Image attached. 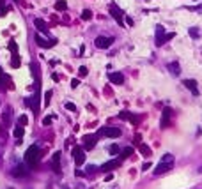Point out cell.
<instances>
[{
	"label": "cell",
	"instance_id": "1",
	"mask_svg": "<svg viewBox=\"0 0 202 189\" xmlns=\"http://www.w3.org/2000/svg\"><path fill=\"white\" fill-rule=\"evenodd\" d=\"M37 159H39V147L30 145L27 149V152H25V163L28 164V168H34L37 164Z\"/></svg>",
	"mask_w": 202,
	"mask_h": 189
},
{
	"label": "cell",
	"instance_id": "2",
	"mask_svg": "<svg viewBox=\"0 0 202 189\" xmlns=\"http://www.w3.org/2000/svg\"><path fill=\"white\" fill-rule=\"evenodd\" d=\"M110 13H112V16H113V19H115V21L122 27V25H124V18H126V16H124V13H122L121 9L115 5V4H110Z\"/></svg>",
	"mask_w": 202,
	"mask_h": 189
},
{
	"label": "cell",
	"instance_id": "3",
	"mask_svg": "<svg viewBox=\"0 0 202 189\" xmlns=\"http://www.w3.org/2000/svg\"><path fill=\"white\" fill-rule=\"evenodd\" d=\"M112 43H113V37H103V36L96 37V41H94L96 48H99V50H106V48H110V44H112Z\"/></svg>",
	"mask_w": 202,
	"mask_h": 189
},
{
	"label": "cell",
	"instance_id": "4",
	"mask_svg": "<svg viewBox=\"0 0 202 189\" xmlns=\"http://www.w3.org/2000/svg\"><path fill=\"white\" fill-rule=\"evenodd\" d=\"M73 157H74V163H76L78 166L83 164V163H85V150L80 149L78 145H74V147H73Z\"/></svg>",
	"mask_w": 202,
	"mask_h": 189
},
{
	"label": "cell",
	"instance_id": "5",
	"mask_svg": "<svg viewBox=\"0 0 202 189\" xmlns=\"http://www.w3.org/2000/svg\"><path fill=\"white\" fill-rule=\"evenodd\" d=\"M28 170H30L28 164H18V166L13 168V172H11V173H13L14 177H27L28 175Z\"/></svg>",
	"mask_w": 202,
	"mask_h": 189
},
{
	"label": "cell",
	"instance_id": "6",
	"mask_svg": "<svg viewBox=\"0 0 202 189\" xmlns=\"http://www.w3.org/2000/svg\"><path fill=\"white\" fill-rule=\"evenodd\" d=\"M121 129L119 127H103L101 131H99V134H106L108 138H119L121 136Z\"/></svg>",
	"mask_w": 202,
	"mask_h": 189
},
{
	"label": "cell",
	"instance_id": "7",
	"mask_svg": "<svg viewBox=\"0 0 202 189\" xmlns=\"http://www.w3.org/2000/svg\"><path fill=\"white\" fill-rule=\"evenodd\" d=\"M36 43H37V46H41V48H51V46H55V44H57V41H55V39L46 41L45 37H41L39 34H36Z\"/></svg>",
	"mask_w": 202,
	"mask_h": 189
},
{
	"label": "cell",
	"instance_id": "8",
	"mask_svg": "<svg viewBox=\"0 0 202 189\" xmlns=\"http://www.w3.org/2000/svg\"><path fill=\"white\" fill-rule=\"evenodd\" d=\"M51 168H53V172H55L57 175H60V172H62V168H60V152H55V154H53Z\"/></svg>",
	"mask_w": 202,
	"mask_h": 189
},
{
	"label": "cell",
	"instance_id": "9",
	"mask_svg": "<svg viewBox=\"0 0 202 189\" xmlns=\"http://www.w3.org/2000/svg\"><path fill=\"white\" fill-rule=\"evenodd\" d=\"M172 170V164H167V163H159L156 168H154V175H163V173H167V172H170Z\"/></svg>",
	"mask_w": 202,
	"mask_h": 189
},
{
	"label": "cell",
	"instance_id": "10",
	"mask_svg": "<svg viewBox=\"0 0 202 189\" xmlns=\"http://www.w3.org/2000/svg\"><path fill=\"white\" fill-rule=\"evenodd\" d=\"M121 166V159H112L108 163H105L101 166V172H108V170H115V168H119Z\"/></svg>",
	"mask_w": 202,
	"mask_h": 189
},
{
	"label": "cell",
	"instance_id": "11",
	"mask_svg": "<svg viewBox=\"0 0 202 189\" xmlns=\"http://www.w3.org/2000/svg\"><path fill=\"white\" fill-rule=\"evenodd\" d=\"M34 25H36V28L39 30L41 34H48V25H46V21H45V19L36 18V19H34Z\"/></svg>",
	"mask_w": 202,
	"mask_h": 189
},
{
	"label": "cell",
	"instance_id": "12",
	"mask_svg": "<svg viewBox=\"0 0 202 189\" xmlns=\"http://www.w3.org/2000/svg\"><path fill=\"white\" fill-rule=\"evenodd\" d=\"M108 80L113 83V85H122L124 76H122V72H110V74H108Z\"/></svg>",
	"mask_w": 202,
	"mask_h": 189
},
{
	"label": "cell",
	"instance_id": "13",
	"mask_svg": "<svg viewBox=\"0 0 202 189\" xmlns=\"http://www.w3.org/2000/svg\"><path fill=\"white\" fill-rule=\"evenodd\" d=\"M183 85H184L190 92H193L195 96H199V88H197V81H195V80H183Z\"/></svg>",
	"mask_w": 202,
	"mask_h": 189
},
{
	"label": "cell",
	"instance_id": "14",
	"mask_svg": "<svg viewBox=\"0 0 202 189\" xmlns=\"http://www.w3.org/2000/svg\"><path fill=\"white\" fill-rule=\"evenodd\" d=\"M167 69L172 72L174 76H177L179 72H181V66H179V62H168V64H167Z\"/></svg>",
	"mask_w": 202,
	"mask_h": 189
},
{
	"label": "cell",
	"instance_id": "15",
	"mask_svg": "<svg viewBox=\"0 0 202 189\" xmlns=\"http://www.w3.org/2000/svg\"><path fill=\"white\" fill-rule=\"evenodd\" d=\"M119 119H126V120H130V122L135 124V125L138 124V119L135 117V115H131L130 111H121V113H119Z\"/></svg>",
	"mask_w": 202,
	"mask_h": 189
},
{
	"label": "cell",
	"instance_id": "16",
	"mask_svg": "<svg viewBox=\"0 0 202 189\" xmlns=\"http://www.w3.org/2000/svg\"><path fill=\"white\" fill-rule=\"evenodd\" d=\"M85 150H91L94 149V145H96V136H85Z\"/></svg>",
	"mask_w": 202,
	"mask_h": 189
},
{
	"label": "cell",
	"instance_id": "17",
	"mask_svg": "<svg viewBox=\"0 0 202 189\" xmlns=\"http://www.w3.org/2000/svg\"><path fill=\"white\" fill-rule=\"evenodd\" d=\"M138 152H140L142 155H145V157H149L151 155V147H147L145 143H140L138 145Z\"/></svg>",
	"mask_w": 202,
	"mask_h": 189
},
{
	"label": "cell",
	"instance_id": "18",
	"mask_svg": "<svg viewBox=\"0 0 202 189\" xmlns=\"http://www.w3.org/2000/svg\"><path fill=\"white\" fill-rule=\"evenodd\" d=\"M13 134H14V138H16V140H20L21 136L25 134V129H23V125H16V127H14V131H13Z\"/></svg>",
	"mask_w": 202,
	"mask_h": 189
},
{
	"label": "cell",
	"instance_id": "19",
	"mask_svg": "<svg viewBox=\"0 0 202 189\" xmlns=\"http://www.w3.org/2000/svg\"><path fill=\"white\" fill-rule=\"evenodd\" d=\"M163 32H165V28H163L161 25H158V27H156V44L163 39Z\"/></svg>",
	"mask_w": 202,
	"mask_h": 189
},
{
	"label": "cell",
	"instance_id": "20",
	"mask_svg": "<svg viewBox=\"0 0 202 189\" xmlns=\"http://www.w3.org/2000/svg\"><path fill=\"white\" fill-rule=\"evenodd\" d=\"M66 7H68L66 0H57V2H55V9H57V11H66Z\"/></svg>",
	"mask_w": 202,
	"mask_h": 189
},
{
	"label": "cell",
	"instance_id": "21",
	"mask_svg": "<svg viewBox=\"0 0 202 189\" xmlns=\"http://www.w3.org/2000/svg\"><path fill=\"white\" fill-rule=\"evenodd\" d=\"M11 66H13L14 69H18V67L21 66V60H20L18 55H13V58H11Z\"/></svg>",
	"mask_w": 202,
	"mask_h": 189
},
{
	"label": "cell",
	"instance_id": "22",
	"mask_svg": "<svg viewBox=\"0 0 202 189\" xmlns=\"http://www.w3.org/2000/svg\"><path fill=\"white\" fill-rule=\"evenodd\" d=\"M188 34H190V37L197 39V37H200V30H199L197 27H193V28H190V30H188Z\"/></svg>",
	"mask_w": 202,
	"mask_h": 189
},
{
	"label": "cell",
	"instance_id": "23",
	"mask_svg": "<svg viewBox=\"0 0 202 189\" xmlns=\"http://www.w3.org/2000/svg\"><path fill=\"white\" fill-rule=\"evenodd\" d=\"M9 50H11V53H13V55H18V44H16V41H9Z\"/></svg>",
	"mask_w": 202,
	"mask_h": 189
},
{
	"label": "cell",
	"instance_id": "24",
	"mask_svg": "<svg viewBox=\"0 0 202 189\" xmlns=\"http://www.w3.org/2000/svg\"><path fill=\"white\" fill-rule=\"evenodd\" d=\"M161 163H167V164H172V163H174V155H172V154H165V155L161 157Z\"/></svg>",
	"mask_w": 202,
	"mask_h": 189
},
{
	"label": "cell",
	"instance_id": "25",
	"mask_svg": "<svg viewBox=\"0 0 202 189\" xmlns=\"http://www.w3.org/2000/svg\"><path fill=\"white\" fill-rule=\"evenodd\" d=\"M174 36H176L174 32H172V34H165V36H163V39H161V41H159V43H158L156 46H161L163 43H167V41H170V39H172V37H174Z\"/></svg>",
	"mask_w": 202,
	"mask_h": 189
},
{
	"label": "cell",
	"instance_id": "26",
	"mask_svg": "<svg viewBox=\"0 0 202 189\" xmlns=\"http://www.w3.org/2000/svg\"><path fill=\"white\" fill-rule=\"evenodd\" d=\"M91 18H92V11H91V9H83L82 19H91Z\"/></svg>",
	"mask_w": 202,
	"mask_h": 189
},
{
	"label": "cell",
	"instance_id": "27",
	"mask_svg": "<svg viewBox=\"0 0 202 189\" xmlns=\"http://www.w3.org/2000/svg\"><path fill=\"white\" fill-rule=\"evenodd\" d=\"M131 154H133V147H126V149L121 152L122 157H128V155H131Z\"/></svg>",
	"mask_w": 202,
	"mask_h": 189
},
{
	"label": "cell",
	"instance_id": "28",
	"mask_svg": "<svg viewBox=\"0 0 202 189\" xmlns=\"http://www.w3.org/2000/svg\"><path fill=\"white\" fill-rule=\"evenodd\" d=\"M28 124V119H27V115H21V117L18 119V125H27Z\"/></svg>",
	"mask_w": 202,
	"mask_h": 189
},
{
	"label": "cell",
	"instance_id": "29",
	"mask_svg": "<svg viewBox=\"0 0 202 189\" xmlns=\"http://www.w3.org/2000/svg\"><path fill=\"white\" fill-rule=\"evenodd\" d=\"M108 150H110V154H112V155H117V154L121 152V149H119L117 145H110V149H108Z\"/></svg>",
	"mask_w": 202,
	"mask_h": 189
},
{
	"label": "cell",
	"instance_id": "30",
	"mask_svg": "<svg viewBox=\"0 0 202 189\" xmlns=\"http://www.w3.org/2000/svg\"><path fill=\"white\" fill-rule=\"evenodd\" d=\"M4 120H5V124H9V120H11V108H5V111H4Z\"/></svg>",
	"mask_w": 202,
	"mask_h": 189
},
{
	"label": "cell",
	"instance_id": "31",
	"mask_svg": "<svg viewBox=\"0 0 202 189\" xmlns=\"http://www.w3.org/2000/svg\"><path fill=\"white\" fill-rule=\"evenodd\" d=\"M50 99H51V90H48L45 94V106H48V104H50Z\"/></svg>",
	"mask_w": 202,
	"mask_h": 189
},
{
	"label": "cell",
	"instance_id": "32",
	"mask_svg": "<svg viewBox=\"0 0 202 189\" xmlns=\"http://www.w3.org/2000/svg\"><path fill=\"white\" fill-rule=\"evenodd\" d=\"M87 72H89V69H87V67H83V66L78 69V74H80L82 78H83V76H87Z\"/></svg>",
	"mask_w": 202,
	"mask_h": 189
},
{
	"label": "cell",
	"instance_id": "33",
	"mask_svg": "<svg viewBox=\"0 0 202 189\" xmlns=\"http://www.w3.org/2000/svg\"><path fill=\"white\" fill-rule=\"evenodd\" d=\"M64 106H66V110H69V111H74V110H76V106H74L73 103H66Z\"/></svg>",
	"mask_w": 202,
	"mask_h": 189
},
{
	"label": "cell",
	"instance_id": "34",
	"mask_svg": "<svg viewBox=\"0 0 202 189\" xmlns=\"http://www.w3.org/2000/svg\"><path fill=\"white\" fill-rule=\"evenodd\" d=\"M78 85H80V80H78V78H73V80H71V87H73V88H76Z\"/></svg>",
	"mask_w": 202,
	"mask_h": 189
},
{
	"label": "cell",
	"instance_id": "35",
	"mask_svg": "<svg viewBox=\"0 0 202 189\" xmlns=\"http://www.w3.org/2000/svg\"><path fill=\"white\" fill-rule=\"evenodd\" d=\"M53 119H55V117H45V119H43V124H45V125H50Z\"/></svg>",
	"mask_w": 202,
	"mask_h": 189
},
{
	"label": "cell",
	"instance_id": "36",
	"mask_svg": "<svg viewBox=\"0 0 202 189\" xmlns=\"http://www.w3.org/2000/svg\"><path fill=\"white\" fill-rule=\"evenodd\" d=\"M190 11H195V13H202V5H199V7H190Z\"/></svg>",
	"mask_w": 202,
	"mask_h": 189
},
{
	"label": "cell",
	"instance_id": "37",
	"mask_svg": "<svg viewBox=\"0 0 202 189\" xmlns=\"http://www.w3.org/2000/svg\"><path fill=\"white\" fill-rule=\"evenodd\" d=\"M7 13V7H0V16H5Z\"/></svg>",
	"mask_w": 202,
	"mask_h": 189
},
{
	"label": "cell",
	"instance_id": "38",
	"mask_svg": "<svg viewBox=\"0 0 202 189\" xmlns=\"http://www.w3.org/2000/svg\"><path fill=\"white\" fill-rule=\"evenodd\" d=\"M96 170H98L96 166H87V172H89V173H92V172H96Z\"/></svg>",
	"mask_w": 202,
	"mask_h": 189
},
{
	"label": "cell",
	"instance_id": "39",
	"mask_svg": "<svg viewBox=\"0 0 202 189\" xmlns=\"http://www.w3.org/2000/svg\"><path fill=\"white\" fill-rule=\"evenodd\" d=\"M124 19H126V23H128V25H133V19H131V18H130V16H126V18H124Z\"/></svg>",
	"mask_w": 202,
	"mask_h": 189
},
{
	"label": "cell",
	"instance_id": "40",
	"mask_svg": "<svg viewBox=\"0 0 202 189\" xmlns=\"http://www.w3.org/2000/svg\"><path fill=\"white\" fill-rule=\"evenodd\" d=\"M151 168V163H144V166H142V170H149Z\"/></svg>",
	"mask_w": 202,
	"mask_h": 189
},
{
	"label": "cell",
	"instance_id": "41",
	"mask_svg": "<svg viewBox=\"0 0 202 189\" xmlns=\"http://www.w3.org/2000/svg\"><path fill=\"white\" fill-rule=\"evenodd\" d=\"M200 172H202V168H200Z\"/></svg>",
	"mask_w": 202,
	"mask_h": 189
}]
</instances>
